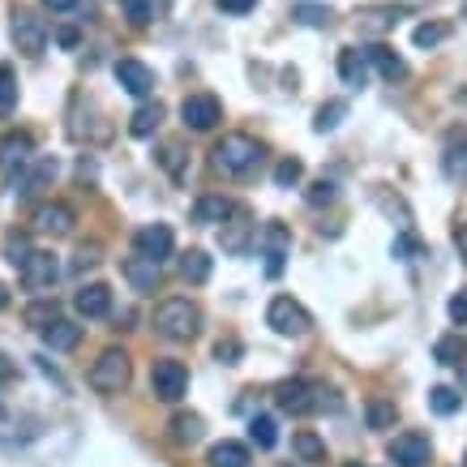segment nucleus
Here are the masks:
<instances>
[{
  "mask_svg": "<svg viewBox=\"0 0 467 467\" xmlns=\"http://www.w3.org/2000/svg\"><path fill=\"white\" fill-rule=\"evenodd\" d=\"M4 249H9V262H13V266H22V257L30 254V245H26L22 236H9V245H4Z\"/></svg>",
  "mask_w": 467,
  "mask_h": 467,
  "instance_id": "09e8293b",
  "label": "nucleus"
},
{
  "mask_svg": "<svg viewBox=\"0 0 467 467\" xmlns=\"http://www.w3.org/2000/svg\"><path fill=\"white\" fill-rule=\"evenodd\" d=\"M26 163H30V134L0 137V172H22Z\"/></svg>",
  "mask_w": 467,
  "mask_h": 467,
  "instance_id": "412c9836",
  "label": "nucleus"
},
{
  "mask_svg": "<svg viewBox=\"0 0 467 467\" xmlns=\"http://www.w3.org/2000/svg\"><path fill=\"white\" fill-rule=\"evenodd\" d=\"M163 125V103H142L134 117H129V134L134 137H155V129Z\"/></svg>",
  "mask_w": 467,
  "mask_h": 467,
  "instance_id": "cd10ccee",
  "label": "nucleus"
},
{
  "mask_svg": "<svg viewBox=\"0 0 467 467\" xmlns=\"http://www.w3.org/2000/svg\"><path fill=\"white\" fill-rule=\"evenodd\" d=\"M254 4H257V0H219V9H223V13H249Z\"/></svg>",
  "mask_w": 467,
  "mask_h": 467,
  "instance_id": "8fccbe9b",
  "label": "nucleus"
},
{
  "mask_svg": "<svg viewBox=\"0 0 467 467\" xmlns=\"http://www.w3.org/2000/svg\"><path fill=\"white\" fill-rule=\"evenodd\" d=\"M13 377H18V365H13L9 356H0V386H4V382H13Z\"/></svg>",
  "mask_w": 467,
  "mask_h": 467,
  "instance_id": "603ef678",
  "label": "nucleus"
},
{
  "mask_svg": "<svg viewBox=\"0 0 467 467\" xmlns=\"http://www.w3.org/2000/svg\"><path fill=\"white\" fill-rule=\"evenodd\" d=\"M202 433H206V420H202L197 411H180V416H172V442L176 446H194V442H202Z\"/></svg>",
  "mask_w": 467,
  "mask_h": 467,
  "instance_id": "393cba45",
  "label": "nucleus"
},
{
  "mask_svg": "<svg viewBox=\"0 0 467 467\" xmlns=\"http://www.w3.org/2000/svg\"><path fill=\"white\" fill-rule=\"evenodd\" d=\"M463 467H467V459H463Z\"/></svg>",
  "mask_w": 467,
  "mask_h": 467,
  "instance_id": "4d7b16f0",
  "label": "nucleus"
},
{
  "mask_svg": "<svg viewBox=\"0 0 467 467\" xmlns=\"http://www.w3.org/2000/svg\"><path fill=\"white\" fill-rule=\"evenodd\" d=\"M416 254H420V240H416L411 232H403L399 240H394V257H399V262H411Z\"/></svg>",
  "mask_w": 467,
  "mask_h": 467,
  "instance_id": "a18cd8bd",
  "label": "nucleus"
},
{
  "mask_svg": "<svg viewBox=\"0 0 467 467\" xmlns=\"http://www.w3.org/2000/svg\"><path fill=\"white\" fill-rule=\"evenodd\" d=\"M4 305H9V288L0 283V309H4Z\"/></svg>",
  "mask_w": 467,
  "mask_h": 467,
  "instance_id": "6e6d98bb",
  "label": "nucleus"
},
{
  "mask_svg": "<svg viewBox=\"0 0 467 467\" xmlns=\"http://www.w3.org/2000/svg\"><path fill=\"white\" fill-rule=\"evenodd\" d=\"M403 13H408V4H369V9L356 13V22H360L365 35H386V30H394V22Z\"/></svg>",
  "mask_w": 467,
  "mask_h": 467,
  "instance_id": "f3484780",
  "label": "nucleus"
},
{
  "mask_svg": "<svg viewBox=\"0 0 467 467\" xmlns=\"http://www.w3.org/2000/svg\"><path fill=\"white\" fill-rule=\"evenodd\" d=\"M249 232H254L249 211L236 206V211L223 219V249H228V254H245V249H249Z\"/></svg>",
  "mask_w": 467,
  "mask_h": 467,
  "instance_id": "aec40b11",
  "label": "nucleus"
},
{
  "mask_svg": "<svg viewBox=\"0 0 467 467\" xmlns=\"http://www.w3.org/2000/svg\"><path fill=\"white\" fill-rule=\"evenodd\" d=\"M331 9H326V4H300V9H296V22H300V26H317V30H322V26H331Z\"/></svg>",
  "mask_w": 467,
  "mask_h": 467,
  "instance_id": "ea45409f",
  "label": "nucleus"
},
{
  "mask_svg": "<svg viewBox=\"0 0 467 467\" xmlns=\"http://www.w3.org/2000/svg\"><path fill=\"white\" fill-rule=\"evenodd\" d=\"M454 249H459V257L467 262V223H459V228H454Z\"/></svg>",
  "mask_w": 467,
  "mask_h": 467,
  "instance_id": "864d4df0",
  "label": "nucleus"
},
{
  "mask_svg": "<svg viewBox=\"0 0 467 467\" xmlns=\"http://www.w3.org/2000/svg\"><path fill=\"white\" fill-rule=\"evenodd\" d=\"M262 254H266V274L279 279V274H283V257L292 254V232H288V223L271 219V223L262 228Z\"/></svg>",
  "mask_w": 467,
  "mask_h": 467,
  "instance_id": "9d476101",
  "label": "nucleus"
},
{
  "mask_svg": "<svg viewBox=\"0 0 467 467\" xmlns=\"http://www.w3.org/2000/svg\"><path fill=\"white\" fill-rule=\"evenodd\" d=\"M74 309L82 313V317H108L112 313V288L108 283H86L78 296H74Z\"/></svg>",
  "mask_w": 467,
  "mask_h": 467,
  "instance_id": "a211bd4d",
  "label": "nucleus"
},
{
  "mask_svg": "<svg viewBox=\"0 0 467 467\" xmlns=\"http://www.w3.org/2000/svg\"><path fill=\"white\" fill-rule=\"evenodd\" d=\"M43 4H48V9H56V13H65V9H74L78 0H43Z\"/></svg>",
  "mask_w": 467,
  "mask_h": 467,
  "instance_id": "5fc2aeb1",
  "label": "nucleus"
},
{
  "mask_svg": "<svg viewBox=\"0 0 467 467\" xmlns=\"http://www.w3.org/2000/svg\"><path fill=\"white\" fill-rule=\"evenodd\" d=\"M99 262H103V249H99V245H82L78 249V257H74V271H91V266H99Z\"/></svg>",
  "mask_w": 467,
  "mask_h": 467,
  "instance_id": "37998d69",
  "label": "nucleus"
},
{
  "mask_svg": "<svg viewBox=\"0 0 467 467\" xmlns=\"http://www.w3.org/2000/svg\"><path fill=\"white\" fill-rule=\"evenodd\" d=\"M13 48L22 56H43V48H48V26L35 13H26V9L13 13Z\"/></svg>",
  "mask_w": 467,
  "mask_h": 467,
  "instance_id": "9b49d317",
  "label": "nucleus"
},
{
  "mask_svg": "<svg viewBox=\"0 0 467 467\" xmlns=\"http://www.w3.org/2000/svg\"><path fill=\"white\" fill-rule=\"evenodd\" d=\"M343 117H348V103H343V99H331V103H322V108H317L313 129H317V134H334V129L343 125Z\"/></svg>",
  "mask_w": 467,
  "mask_h": 467,
  "instance_id": "7c9ffc66",
  "label": "nucleus"
},
{
  "mask_svg": "<svg viewBox=\"0 0 467 467\" xmlns=\"http://www.w3.org/2000/svg\"><path fill=\"white\" fill-rule=\"evenodd\" d=\"M78 39H82V35L74 30V26H60V30H56V43H60V48H78Z\"/></svg>",
  "mask_w": 467,
  "mask_h": 467,
  "instance_id": "3c124183",
  "label": "nucleus"
},
{
  "mask_svg": "<svg viewBox=\"0 0 467 467\" xmlns=\"http://www.w3.org/2000/svg\"><path fill=\"white\" fill-rule=\"evenodd\" d=\"M56 180V159H35V163H26L13 180V194L18 197H35L43 185H52Z\"/></svg>",
  "mask_w": 467,
  "mask_h": 467,
  "instance_id": "dca6fc26",
  "label": "nucleus"
},
{
  "mask_svg": "<svg viewBox=\"0 0 467 467\" xmlns=\"http://www.w3.org/2000/svg\"><path fill=\"white\" fill-rule=\"evenodd\" d=\"M134 249H137V257H151V262H163V257H172L176 236H172V228H168V223H146V228H137Z\"/></svg>",
  "mask_w": 467,
  "mask_h": 467,
  "instance_id": "f8f14e48",
  "label": "nucleus"
},
{
  "mask_svg": "<svg viewBox=\"0 0 467 467\" xmlns=\"http://www.w3.org/2000/svg\"><path fill=\"white\" fill-rule=\"evenodd\" d=\"M151 394L163 403H180L189 394V369L180 360H155L151 369Z\"/></svg>",
  "mask_w": 467,
  "mask_h": 467,
  "instance_id": "423d86ee",
  "label": "nucleus"
},
{
  "mask_svg": "<svg viewBox=\"0 0 467 467\" xmlns=\"http://www.w3.org/2000/svg\"><path fill=\"white\" fill-rule=\"evenodd\" d=\"M365 416H369V428H390L399 411H394V403H390V399H369Z\"/></svg>",
  "mask_w": 467,
  "mask_h": 467,
  "instance_id": "58836bf2",
  "label": "nucleus"
},
{
  "mask_svg": "<svg viewBox=\"0 0 467 467\" xmlns=\"http://www.w3.org/2000/svg\"><path fill=\"white\" fill-rule=\"evenodd\" d=\"M211 467H249V446H245V442H232V437L214 442L211 446Z\"/></svg>",
  "mask_w": 467,
  "mask_h": 467,
  "instance_id": "a878e982",
  "label": "nucleus"
},
{
  "mask_svg": "<svg viewBox=\"0 0 467 467\" xmlns=\"http://www.w3.org/2000/svg\"><path fill=\"white\" fill-rule=\"evenodd\" d=\"M339 78L348 82V86H365L369 82V60H365V48H343L339 52Z\"/></svg>",
  "mask_w": 467,
  "mask_h": 467,
  "instance_id": "4be33fe9",
  "label": "nucleus"
},
{
  "mask_svg": "<svg viewBox=\"0 0 467 467\" xmlns=\"http://www.w3.org/2000/svg\"><path fill=\"white\" fill-rule=\"evenodd\" d=\"M326 394H331L326 386L292 377V382H279L274 386V403H279V411H288V416H309V411L339 408V399H326Z\"/></svg>",
  "mask_w": 467,
  "mask_h": 467,
  "instance_id": "7ed1b4c3",
  "label": "nucleus"
},
{
  "mask_svg": "<svg viewBox=\"0 0 467 467\" xmlns=\"http://www.w3.org/2000/svg\"><path fill=\"white\" fill-rule=\"evenodd\" d=\"M442 172L454 180V185H467V137H450L446 155H442Z\"/></svg>",
  "mask_w": 467,
  "mask_h": 467,
  "instance_id": "5701e85b",
  "label": "nucleus"
},
{
  "mask_svg": "<svg viewBox=\"0 0 467 467\" xmlns=\"http://www.w3.org/2000/svg\"><path fill=\"white\" fill-rule=\"evenodd\" d=\"M300 176H305V163H300V159H279V163H274V185H279V189H292V185H300Z\"/></svg>",
  "mask_w": 467,
  "mask_h": 467,
  "instance_id": "4c0bfd02",
  "label": "nucleus"
},
{
  "mask_svg": "<svg viewBox=\"0 0 467 467\" xmlns=\"http://www.w3.org/2000/svg\"><path fill=\"white\" fill-rule=\"evenodd\" d=\"M433 360H437V365H463L467 360V339L463 334H442V339L433 343Z\"/></svg>",
  "mask_w": 467,
  "mask_h": 467,
  "instance_id": "c756f323",
  "label": "nucleus"
},
{
  "mask_svg": "<svg viewBox=\"0 0 467 467\" xmlns=\"http://www.w3.org/2000/svg\"><path fill=\"white\" fill-rule=\"evenodd\" d=\"M240 339H219V348H214V356H219V365H236L240 360Z\"/></svg>",
  "mask_w": 467,
  "mask_h": 467,
  "instance_id": "c03bdc74",
  "label": "nucleus"
},
{
  "mask_svg": "<svg viewBox=\"0 0 467 467\" xmlns=\"http://www.w3.org/2000/svg\"><path fill=\"white\" fill-rule=\"evenodd\" d=\"M232 211H236V206L228 202V197L206 194V197H197V202H194V223H223Z\"/></svg>",
  "mask_w": 467,
  "mask_h": 467,
  "instance_id": "bb28decb",
  "label": "nucleus"
},
{
  "mask_svg": "<svg viewBox=\"0 0 467 467\" xmlns=\"http://www.w3.org/2000/svg\"><path fill=\"white\" fill-rule=\"evenodd\" d=\"M180 120H185V129H194V134H211L214 125L223 120V108H219L214 95H189L180 103Z\"/></svg>",
  "mask_w": 467,
  "mask_h": 467,
  "instance_id": "6e6552de",
  "label": "nucleus"
},
{
  "mask_svg": "<svg viewBox=\"0 0 467 467\" xmlns=\"http://www.w3.org/2000/svg\"><path fill=\"white\" fill-rule=\"evenodd\" d=\"M305 197H309V206H331V202H334V185H331V180H313Z\"/></svg>",
  "mask_w": 467,
  "mask_h": 467,
  "instance_id": "a19ab883",
  "label": "nucleus"
},
{
  "mask_svg": "<svg viewBox=\"0 0 467 467\" xmlns=\"http://www.w3.org/2000/svg\"><path fill=\"white\" fill-rule=\"evenodd\" d=\"M129 377H134V360H129L125 348H108L95 365H91V373H86V382H91L99 394H120V390L129 386Z\"/></svg>",
  "mask_w": 467,
  "mask_h": 467,
  "instance_id": "20e7f679",
  "label": "nucleus"
},
{
  "mask_svg": "<svg viewBox=\"0 0 467 467\" xmlns=\"http://www.w3.org/2000/svg\"><path fill=\"white\" fill-rule=\"evenodd\" d=\"M120 274H125V279H129V288L142 292V296H155L159 292V279H163L159 262H151V257H125Z\"/></svg>",
  "mask_w": 467,
  "mask_h": 467,
  "instance_id": "4468645a",
  "label": "nucleus"
},
{
  "mask_svg": "<svg viewBox=\"0 0 467 467\" xmlns=\"http://www.w3.org/2000/svg\"><path fill=\"white\" fill-rule=\"evenodd\" d=\"M433 459V446H428L425 433H399L390 442V463L394 467H428Z\"/></svg>",
  "mask_w": 467,
  "mask_h": 467,
  "instance_id": "ddd939ff",
  "label": "nucleus"
},
{
  "mask_svg": "<svg viewBox=\"0 0 467 467\" xmlns=\"http://www.w3.org/2000/svg\"><path fill=\"white\" fill-rule=\"evenodd\" d=\"M18 108V82H13V65H0V120Z\"/></svg>",
  "mask_w": 467,
  "mask_h": 467,
  "instance_id": "e433bc0d",
  "label": "nucleus"
},
{
  "mask_svg": "<svg viewBox=\"0 0 467 467\" xmlns=\"http://www.w3.org/2000/svg\"><path fill=\"white\" fill-rule=\"evenodd\" d=\"M125 13H129V26H151V4L146 0H125Z\"/></svg>",
  "mask_w": 467,
  "mask_h": 467,
  "instance_id": "79ce46f5",
  "label": "nucleus"
},
{
  "mask_svg": "<svg viewBox=\"0 0 467 467\" xmlns=\"http://www.w3.org/2000/svg\"><path fill=\"white\" fill-rule=\"evenodd\" d=\"M262 142L257 137H249V134H223L219 142H214V151H211V159H214V168L223 176H249V172H257V163H262Z\"/></svg>",
  "mask_w": 467,
  "mask_h": 467,
  "instance_id": "f257e3e1",
  "label": "nucleus"
},
{
  "mask_svg": "<svg viewBox=\"0 0 467 467\" xmlns=\"http://www.w3.org/2000/svg\"><path fill=\"white\" fill-rule=\"evenodd\" d=\"M249 442H254L257 450H271L274 442H279V428H274V416H254V420H249Z\"/></svg>",
  "mask_w": 467,
  "mask_h": 467,
  "instance_id": "72a5a7b5",
  "label": "nucleus"
},
{
  "mask_svg": "<svg viewBox=\"0 0 467 467\" xmlns=\"http://www.w3.org/2000/svg\"><path fill=\"white\" fill-rule=\"evenodd\" d=\"M117 82L137 99L155 95V69L142 65V60H117Z\"/></svg>",
  "mask_w": 467,
  "mask_h": 467,
  "instance_id": "2eb2a0df",
  "label": "nucleus"
},
{
  "mask_svg": "<svg viewBox=\"0 0 467 467\" xmlns=\"http://www.w3.org/2000/svg\"><path fill=\"white\" fill-rule=\"evenodd\" d=\"M18 274H22V283H26L30 292H48V288L56 283L60 262H56V254H48V249H30V254L22 257Z\"/></svg>",
  "mask_w": 467,
  "mask_h": 467,
  "instance_id": "0eeeda50",
  "label": "nucleus"
},
{
  "mask_svg": "<svg viewBox=\"0 0 467 467\" xmlns=\"http://www.w3.org/2000/svg\"><path fill=\"white\" fill-rule=\"evenodd\" d=\"M180 274H185L189 283H206V279H211V257L202 254V249H189V254L180 257Z\"/></svg>",
  "mask_w": 467,
  "mask_h": 467,
  "instance_id": "2f4dec72",
  "label": "nucleus"
},
{
  "mask_svg": "<svg viewBox=\"0 0 467 467\" xmlns=\"http://www.w3.org/2000/svg\"><path fill=\"white\" fill-rule=\"evenodd\" d=\"M428 408L437 411V416H454V411L463 408V394L450 386H433L428 390Z\"/></svg>",
  "mask_w": 467,
  "mask_h": 467,
  "instance_id": "473e14b6",
  "label": "nucleus"
},
{
  "mask_svg": "<svg viewBox=\"0 0 467 467\" xmlns=\"http://www.w3.org/2000/svg\"><path fill=\"white\" fill-rule=\"evenodd\" d=\"M43 343H48L52 351H74L82 343V326H74V322L56 317L52 326H43Z\"/></svg>",
  "mask_w": 467,
  "mask_h": 467,
  "instance_id": "b1692460",
  "label": "nucleus"
},
{
  "mask_svg": "<svg viewBox=\"0 0 467 467\" xmlns=\"http://www.w3.org/2000/svg\"><path fill=\"white\" fill-rule=\"evenodd\" d=\"M348 467H356V463H348Z\"/></svg>",
  "mask_w": 467,
  "mask_h": 467,
  "instance_id": "13d9d810",
  "label": "nucleus"
},
{
  "mask_svg": "<svg viewBox=\"0 0 467 467\" xmlns=\"http://www.w3.org/2000/svg\"><path fill=\"white\" fill-rule=\"evenodd\" d=\"M74 223H78V214H74L69 202H43V206H35V214H30V228L43 236H69Z\"/></svg>",
  "mask_w": 467,
  "mask_h": 467,
  "instance_id": "1a4fd4ad",
  "label": "nucleus"
},
{
  "mask_svg": "<svg viewBox=\"0 0 467 467\" xmlns=\"http://www.w3.org/2000/svg\"><path fill=\"white\" fill-rule=\"evenodd\" d=\"M292 450H296V459H300V463H326V442H322L313 428H300V433H296Z\"/></svg>",
  "mask_w": 467,
  "mask_h": 467,
  "instance_id": "c85d7f7f",
  "label": "nucleus"
},
{
  "mask_svg": "<svg viewBox=\"0 0 467 467\" xmlns=\"http://www.w3.org/2000/svg\"><path fill=\"white\" fill-rule=\"evenodd\" d=\"M266 326L274 334H283V339H300V334L313 331V313L292 296H274L271 309H266Z\"/></svg>",
  "mask_w": 467,
  "mask_h": 467,
  "instance_id": "39448f33",
  "label": "nucleus"
},
{
  "mask_svg": "<svg viewBox=\"0 0 467 467\" xmlns=\"http://www.w3.org/2000/svg\"><path fill=\"white\" fill-rule=\"evenodd\" d=\"M365 60H369V65L386 82H403V78H408V60L394 56V48H386V43H373V48H365Z\"/></svg>",
  "mask_w": 467,
  "mask_h": 467,
  "instance_id": "6ab92c4d",
  "label": "nucleus"
},
{
  "mask_svg": "<svg viewBox=\"0 0 467 467\" xmlns=\"http://www.w3.org/2000/svg\"><path fill=\"white\" fill-rule=\"evenodd\" d=\"M446 39H450L446 22H420V26H416V35H411L416 48H437V43H446Z\"/></svg>",
  "mask_w": 467,
  "mask_h": 467,
  "instance_id": "f704fd0d",
  "label": "nucleus"
},
{
  "mask_svg": "<svg viewBox=\"0 0 467 467\" xmlns=\"http://www.w3.org/2000/svg\"><path fill=\"white\" fill-rule=\"evenodd\" d=\"M155 331L163 339H172V343H189L202 331V309L189 296H168V300H159L155 309Z\"/></svg>",
  "mask_w": 467,
  "mask_h": 467,
  "instance_id": "f03ea898",
  "label": "nucleus"
},
{
  "mask_svg": "<svg viewBox=\"0 0 467 467\" xmlns=\"http://www.w3.org/2000/svg\"><path fill=\"white\" fill-rule=\"evenodd\" d=\"M22 317H26V326H52V322H56L60 317V305L56 300H35V305H26V313H22Z\"/></svg>",
  "mask_w": 467,
  "mask_h": 467,
  "instance_id": "c9c22d12",
  "label": "nucleus"
},
{
  "mask_svg": "<svg viewBox=\"0 0 467 467\" xmlns=\"http://www.w3.org/2000/svg\"><path fill=\"white\" fill-rule=\"evenodd\" d=\"M180 155H185V151H180L176 142H168V146H163V155H159V163H163V168H168L172 176H180V172H185V163H180Z\"/></svg>",
  "mask_w": 467,
  "mask_h": 467,
  "instance_id": "49530a36",
  "label": "nucleus"
},
{
  "mask_svg": "<svg viewBox=\"0 0 467 467\" xmlns=\"http://www.w3.org/2000/svg\"><path fill=\"white\" fill-rule=\"evenodd\" d=\"M446 313H450V322H454V326H467V292H454V296H450Z\"/></svg>",
  "mask_w": 467,
  "mask_h": 467,
  "instance_id": "de8ad7c7",
  "label": "nucleus"
}]
</instances>
